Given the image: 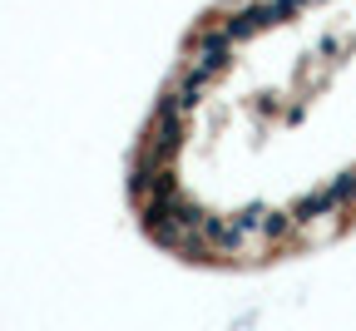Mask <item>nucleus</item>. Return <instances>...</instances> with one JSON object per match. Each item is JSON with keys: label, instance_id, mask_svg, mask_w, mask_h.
Listing matches in <instances>:
<instances>
[{"label": "nucleus", "instance_id": "1", "mask_svg": "<svg viewBox=\"0 0 356 331\" xmlns=\"http://www.w3.org/2000/svg\"><path fill=\"white\" fill-rule=\"evenodd\" d=\"M228 60H233V40L222 35V30H213V35H203V40L193 45V55H188V70H184V74H193L198 84H213L222 70H228Z\"/></svg>", "mask_w": 356, "mask_h": 331}, {"label": "nucleus", "instance_id": "2", "mask_svg": "<svg viewBox=\"0 0 356 331\" xmlns=\"http://www.w3.org/2000/svg\"><path fill=\"white\" fill-rule=\"evenodd\" d=\"M292 223H317V218H332V213H341V203H337V193H332V183L327 188H312V193H302L292 208Z\"/></svg>", "mask_w": 356, "mask_h": 331}, {"label": "nucleus", "instance_id": "3", "mask_svg": "<svg viewBox=\"0 0 356 331\" xmlns=\"http://www.w3.org/2000/svg\"><path fill=\"white\" fill-rule=\"evenodd\" d=\"M332 193H337L341 213H346V218H356V168H346V173H337V178H332Z\"/></svg>", "mask_w": 356, "mask_h": 331}]
</instances>
